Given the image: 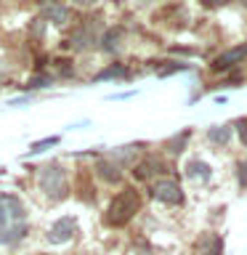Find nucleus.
<instances>
[{"label":"nucleus","mask_w":247,"mask_h":255,"mask_svg":"<svg viewBox=\"0 0 247 255\" xmlns=\"http://www.w3.org/2000/svg\"><path fill=\"white\" fill-rule=\"evenodd\" d=\"M27 210L13 194H0V245H16L27 234Z\"/></svg>","instance_id":"obj_1"},{"label":"nucleus","mask_w":247,"mask_h":255,"mask_svg":"<svg viewBox=\"0 0 247 255\" xmlns=\"http://www.w3.org/2000/svg\"><path fill=\"white\" fill-rule=\"evenodd\" d=\"M138 191L135 189H123L120 194L109 202V210H107V223L109 226H125L127 221L135 215L138 210Z\"/></svg>","instance_id":"obj_2"},{"label":"nucleus","mask_w":247,"mask_h":255,"mask_svg":"<svg viewBox=\"0 0 247 255\" xmlns=\"http://www.w3.org/2000/svg\"><path fill=\"white\" fill-rule=\"evenodd\" d=\"M40 189L45 191L51 199H64L67 197V173H64V167L61 165H45V167H40Z\"/></svg>","instance_id":"obj_3"},{"label":"nucleus","mask_w":247,"mask_h":255,"mask_svg":"<svg viewBox=\"0 0 247 255\" xmlns=\"http://www.w3.org/2000/svg\"><path fill=\"white\" fill-rule=\"evenodd\" d=\"M96 29H99V21H93V19H88L80 29L72 32V37H69V45L75 48V51H88L93 43H96Z\"/></svg>","instance_id":"obj_4"},{"label":"nucleus","mask_w":247,"mask_h":255,"mask_svg":"<svg viewBox=\"0 0 247 255\" xmlns=\"http://www.w3.org/2000/svg\"><path fill=\"white\" fill-rule=\"evenodd\" d=\"M151 197L165 202V205H181L183 202V191L175 181H157L154 189H151Z\"/></svg>","instance_id":"obj_5"},{"label":"nucleus","mask_w":247,"mask_h":255,"mask_svg":"<svg viewBox=\"0 0 247 255\" xmlns=\"http://www.w3.org/2000/svg\"><path fill=\"white\" fill-rule=\"evenodd\" d=\"M72 234H75V221H72V218H59L51 229H48V239H51L53 245L69 242Z\"/></svg>","instance_id":"obj_6"},{"label":"nucleus","mask_w":247,"mask_h":255,"mask_svg":"<svg viewBox=\"0 0 247 255\" xmlns=\"http://www.w3.org/2000/svg\"><path fill=\"white\" fill-rule=\"evenodd\" d=\"M242 59H247V43L239 45V48H231V51H226V53H221L218 59L213 61V69L215 72H223V69H229L231 64H237V61H242Z\"/></svg>","instance_id":"obj_7"},{"label":"nucleus","mask_w":247,"mask_h":255,"mask_svg":"<svg viewBox=\"0 0 247 255\" xmlns=\"http://www.w3.org/2000/svg\"><path fill=\"white\" fill-rule=\"evenodd\" d=\"M199 255H223V239L218 234H205L197 242Z\"/></svg>","instance_id":"obj_8"},{"label":"nucleus","mask_w":247,"mask_h":255,"mask_svg":"<svg viewBox=\"0 0 247 255\" xmlns=\"http://www.w3.org/2000/svg\"><path fill=\"white\" fill-rule=\"evenodd\" d=\"M96 173H99V178L109 181V183H117L120 175H123V170H120L117 162H112V159H99L96 162Z\"/></svg>","instance_id":"obj_9"},{"label":"nucleus","mask_w":247,"mask_h":255,"mask_svg":"<svg viewBox=\"0 0 247 255\" xmlns=\"http://www.w3.org/2000/svg\"><path fill=\"white\" fill-rule=\"evenodd\" d=\"M45 16L53 24H67L69 21V8L67 5H59V3H51V5H45Z\"/></svg>","instance_id":"obj_10"},{"label":"nucleus","mask_w":247,"mask_h":255,"mask_svg":"<svg viewBox=\"0 0 247 255\" xmlns=\"http://www.w3.org/2000/svg\"><path fill=\"white\" fill-rule=\"evenodd\" d=\"M135 154H138V149L135 146H123V149H115L112 151V162H125V165H130L133 159H135Z\"/></svg>","instance_id":"obj_11"},{"label":"nucleus","mask_w":247,"mask_h":255,"mask_svg":"<svg viewBox=\"0 0 247 255\" xmlns=\"http://www.w3.org/2000/svg\"><path fill=\"white\" fill-rule=\"evenodd\" d=\"M186 175L189 178H210V167L205 162H199V159H191L186 165Z\"/></svg>","instance_id":"obj_12"},{"label":"nucleus","mask_w":247,"mask_h":255,"mask_svg":"<svg viewBox=\"0 0 247 255\" xmlns=\"http://www.w3.org/2000/svg\"><path fill=\"white\" fill-rule=\"evenodd\" d=\"M159 167L162 165H159L157 159H146V162H141L133 173H135V178H151L154 173H159Z\"/></svg>","instance_id":"obj_13"},{"label":"nucleus","mask_w":247,"mask_h":255,"mask_svg":"<svg viewBox=\"0 0 247 255\" xmlns=\"http://www.w3.org/2000/svg\"><path fill=\"white\" fill-rule=\"evenodd\" d=\"M112 77H127V69L123 67V64H117V67H109V69H104V72H99L96 75V80H112Z\"/></svg>","instance_id":"obj_14"},{"label":"nucleus","mask_w":247,"mask_h":255,"mask_svg":"<svg viewBox=\"0 0 247 255\" xmlns=\"http://www.w3.org/2000/svg\"><path fill=\"white\" fill-rule=\"evenodd\" d=\"M59 143V135H51V138H43V141H35L29 146V154H40V151H45V149H51Z\"/></svg>","instance_id":"obj_15"},{"label":"nucleus","mask_w":247,"mask_h":255,"mask_svg":"<svg viewBox=\"0 0 247 255\" xmlns=\"http://www.w3.org/2000/svg\"><path fill=\"white\" fill-rule=\"evenodd\" d=\"M231 130L229 128H210V133H207V138H210L213 143H226L229 141Z\"/></svg>","instance_id":"obj_16"},{"label":"nucleus","mask_w":247,"mask_h":255,"mask_svg":"<svg viewBox=\"0 0 247 255\" xmlns=\"http://www.w3.org/2000/svg\"><path fill=\"white\" fill-rule=\"evenodd\" d=\"M48 85H51V77L45 75H35L27 80V91H40V88H48Z\"/></svg>","instance_id":"obj_17"},{"label":"nucleus","mask_w":247,"mask_h":255,"mask_svg":"<svg viewBox=\"0 0 247 255\" xmlns=\"http://www.w3.org/2000/svg\"><path fill=\"white\" fill-rule=\"evenodd\" d=\"M117 40H120V32H117V29L107 32V35H104V51H107V53H115V51H117Z\"/></svg>","instance_id":"obj_18"},{"label":"nucleus","mask_w":247,"mask_h":255,"mask_svg":"<svg viewBox=\"0 0 247 255\" xmlns=\"http://www.w3.org/2000/svg\"><path fill=\"white\" fill-rule=\"evenodd\" d=\"M56 72H59L61 77H69V75H72V67H69V61L59 59V61H56Z\"/></svg>","instance_id":"obj_19"},{"label":"nucleus","mask_w":247,"mask_h":255,"mask_svg":"<svg viewBox=\"0 0 247 255\" xmlns=\"http://www.w3.org/2000/svg\"><path fill=\"white\" fill-rule=\"evenodd\" d=\"M186 69V64H173V67H165V69H159V77H165V75H173V72H183Z\"/></svg>","instance_id":"obj_20"},{"label":"nucleus","mask_w":247,"mask_h":255,"mask_svg":"<svg viewBox=\"0 0 247 255\" xmlns=\"http://www.w3.org/2000/svg\"><path fill=\"white\" fill-rule=\"evenodd\" d=\"M239 186L247 189V162H239Z\"/></svg>","instance_id":"obj_21"},{"label":"nucleus","mask_w":247,"mask_h":255,"mask_svg":"<svg viewBox=\"0 0 247 255\" xmlns=\"http://www.w3.org/2000/svg\"><path fill=\"white\" fill-rule=\"evenodd\" d=\"M237 128H239V135H242V141L247 143V123H245V120H239Z\"/></svg>","instance_id":"obj_22"},{"label":"nucleus","mask_w":247,"mask_h":255,"mask_svg":"<svg viewBox=\"0 0 247 255\" xmlns=\"http://www.w3.org/2000/svg\"><path fill=\"white\" fill-rule=\"evenodd\" d=\"M202 3H207V5H223V3H229V0H202Z\"/></svg>","instance_id":"obj_23"},{"label":"nucleus","mask_w":247,"mask_h":255,"mask_svg":"<svg viewBox=\"0 0 247 255\" xmlns=\"http://www.w3.org/2000/svg\"><path fill=\"white\" fill-rule=\"evenodd\" d=\"M75 3H77V5H93L96 0H75Z\"/></svg>","instance_id":"obj_24"}]
</instances>
